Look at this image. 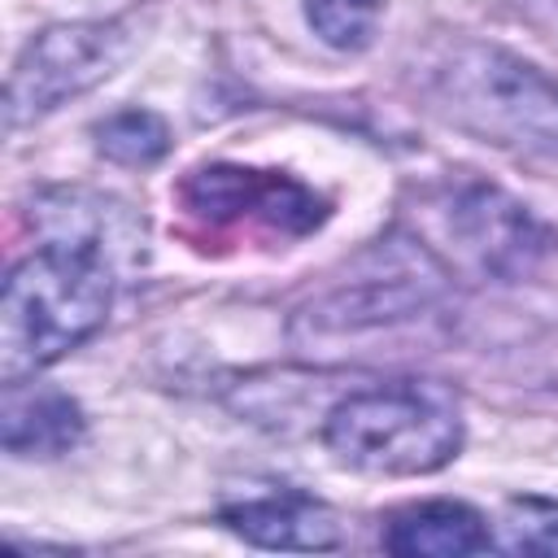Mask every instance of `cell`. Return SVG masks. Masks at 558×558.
Returning <instances> with one entry per match:
<instances>
[{"instance_id": "obj_12", "label": "cell", "mask_w": 558, "mask_h": 558, "mask_svg": "<svg viewBox=\"0 0 558 558\" xmlns=\"http://www.w3.org/2000/svg\"><path fill=\"white\" fill-rule=\"evenodd\" d=\"M493 549H501V554H558V501L510 497L501 519H497Z\"/></svg>"}, {"instance_id": "obj_4", "label": "cell", "mask_w": 558, "mask_h": 558, "mask_svg": "<svg viewBox=\"0 0 558 558\" xmlns=\"http://www.w3.org/2000/svg\"><path fill=\"white\" fill-rule=\"evenodd\" d=\"M135 48V17H109V22H61L39 31L9 74L4 118L9 126L35 122L52 113L61 100L96 87L109 78L126 52Z\"/></svg>"}, {"instance_id": "obj_9", "label": "cell", "mask_w": 558, "mask_h": 558, "mask_svg": "<svg viewBox=\"0 0 558 558\" xmlns=\"http://www.w3.org/2000/svg\"><path fill=\"white\" fill-rule=\"evenodd\" d=\"M0 440L13 458H57L83 440V410L57 388L4 384Z\"/></svg>"}, {"instance_id": "obj_14", "label": "cell", "mask_w": 558, "mask_h": 558, "mask_svg": "<svg viewBox=\"0 0 558 558\" xmlns=\"http://www.w3.org/2000/svg\"><path fill=\"white\" fill-rule=\"evenodd\" d=\"M527 4L536 9V17H541V22H549V26L558 31V0H527Z\"/></svg>"}, {"instance_id": "obj_8", "label": "cell", "mask_w": 558, "mask_h": 558, "mask_svg": "<svg viewBox=\"0 0 558 558\" xmlns=\"http://www.w3.org/2000/svg\"><path fill=\"white\" fill-rule=\"evenodd\" d=\"M384 549L401 558H458L493 549V532L484 514L466 501H414L384 519Z\"/></svg>"}, {"instance_id": "obj_1", "label": "cell", "mask_w": 558, "mask_h": 558, "mask_svg": "<svg viewBox=\"0 0 558 558\" xmlns=\"http://www.w3.org/2000/svg\"><path fill=\"white\" fill-rule=\"evenodd\" d=\"M122 253L92 240H44L0 296V379L22 384L83 344L109 314Z\"/></svg>"}, {"instance_id": "obj_6", "label": "cell", "mask_w": 558, "mask_h": 558, "mask_svg": "<svg viewBox=\"0 0 558 558\" xmlns=\"http://www.w3.org/2000/svg\"><path fill=\"white\" fill-rule=\"evenodd\" d=\"M183 201L222 222V218H240V214H257L283 231H310L323 218V201L301 187L288 174H270V170H244V166H205L183 183Z\"/></svg>"}, {"instance_id": "obj_11", "label": "cell", "mask_w": 558, "mask_h": 558, "mask_svg": "<svg viewBox=\"0 0 558 558\" xmlns=\"http://www.w3.org/2000/svg\"><path fill=\"white\" fill-rule=\"evenodd\" d=\"M100 157L118 166H153L170 153V126L153 109H118L92 126Z\"/></svg>"}, {"instance_id": "obj_2", "label": "cell", "mask_w": 558, "mask_h": 558, "mask_svg": "<svg viewBox=\"0 0 558 558\" xmlns=\"http://www.w3.org/2000/svg\"><path fill=\"white\" fill-rule=\"evenodd\" d=\"M323 445L366 475H432L462 449V410L436 379H392L340 397L323 418Z\"/></svg>"}, {"instance_id": "obj_3", "label": "cell", "mask_w": 558, "mask_h": 558, "mask_svg": "<svg viewBox=\"0 0 558 558\" xmlns=\"http://www.w3.org/2000/svg\"><path fill=\"white\" fill-rule=\"evenodd\" d=\"M427 92L458 126L523 153L558 157V83L493 44H453L427 74Z\"/></svg>"}, {"instance_id": "obj_13", "label": "cell", "mask_w": 558, "mask_h": 558, "mask_svg": "<svg viewBox=\"0 0 558 558\" xmlns=\"http://www.w3.org/2000/svg\"><path fill=\"white\" fill-rule=\"evenodd\" d=\"M305 22L327 48L357 52L375 39V26L384 17V0H301Z\"/></svg>"}, {"instance_id": "obj_5", "label": "cell", "mask_w": 558, "mask_h": 558, "mask_svg": "<svg viewBox=\"0 0 558 558\" xmlns=\"http://www.w3.org/2000/svg\"><path fill=\"white\" fill-rule=\"evenodd\" d=\"M458 262L488 279H523L554 253V231L493 183H453L436 205Z\"/></svg>"}, {"instance_id": "obj_7", "label": "cell", "mask_w": 558, "mask_h": 558, "mask_svg": "<svg viewBox=\"0 0 558 558\" xmlns=\"http://www.w3.org/2000/svg\"><path fill=\"white\" fill-rule=\"evenodd\" d=\"M222 527H231L235 536H244L248 545H262V549H336L340 536H344V523L340 514L310 497V493H296V488H275V493H262V497H244V501H231L218 510Z\"/></svg>"}, {"instance_id": "obj_10", "label": "cell", "mask_w": 558, "mask_h": 558, "mask_svg": "<svg viewBox=\"0 0 558 558\" xmlns=\"http://www.w3.org/2000/svg\"><path fill=\"white\" fill-rule=\"evenodd\" d=\"M432 301V283L414 275H388V279H366L349 292H331L318 305L301 314L314 331H349V327H375L392 318H410Z\"/></svg>"}]
</instances>
